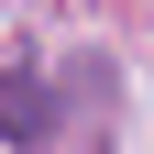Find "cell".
Instances as JSON below:
<instances>
[{
    "mask_svg": "<svg viewBox=\"0 0 154 154\" xmlns=\"http://www.w3.org/2000/svg\"><path fill=\"white\" fill-rule=\"evenodd\" d=\"M0 143H55V99L22 66H0Z\"/></svg>",
    "mask_w": 154,
    "mask_h": 154,
    "instance_id": "1",
    "label": "cell"
}]
</instances>
